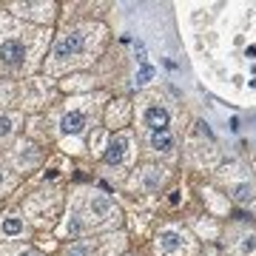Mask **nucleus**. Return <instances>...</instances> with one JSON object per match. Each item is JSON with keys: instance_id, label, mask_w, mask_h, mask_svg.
<instances>
[{"instance_id": "nucleus-1", "label": "nucleus", "mask_w": 256, "mask_h": 256, "mask_svg": "<svg viewBox=\"0 0 256 256\" xmlns=\"http://www.w3.org/2000/svg\"><path fill=\"white\" fill-rule=\"evenodd\" d=\"M120 222V208L108 194L97 188H80L72 194L66 216L57 234L68 239H82L88 230H108Z\"/></svg>"}, {"instance_id": "nucleus-2", "label": "nucleus", "mask_w": 256, "mask_h": 256, "mask_svg": "<svg viewBox=\"0 0 256 256\" xmlns=\"http://www.w3.org/2000/svg\"><path fill=\"white\" fill-rule=\"evenodd\" d=\"M48 46V28L18 26L0 18V72H32Z\"/></svg>"}, {"instance_id": "nucleus-3", "label": "nucleus", "mask_w": 256, "mask_h": 256, "mask_svg": "<svg viewBox=\"0 0 256 256\" xmlns=\"http://www.w3.org/2000/svg\"><path fill=\"white\" fill-rule=\"evenodd\" d=\"M102 37H106V28L100 23H77V26L66 28L52 46L46 72L60 74L66 68H80V66L92 63L94 54L102 48Z\"/></svg>"}, {"instance_id": "nucleus-4", "label": "nucleus", "mask_w": 256, "mask_h": 256, "mask_svg": "<svg viewBox=\"0 0 256 256\" xmlns=\"http://www.w3.org/2000/svg\"><path fill=\"white\" fill-rule=\"evenodd\" d=\"M94 108H97V100H88V97H80V100H72L60 111V120H57V128H60V137L63 140H80L88 128L94 126Z\"/></svg>"}, {"instance_id": "nucleus-5", "label": "nucleus", "mask_w": 256, "mask_h": 256, "mask_svg": "<svg viewBox=\"0 0 256 256\" xmlns=\"http://www.w3.org/2000/svg\"><path fill=\"white\" fill-rule=\"evenodd\" d=\"M122 248V234H102V236H82L63 248V256H114Z\"/></svg>"}, {"instance_id": "nucleus-6", "label": "nucleus", "mask_w": 256, "mask_h": 256, "mask_svg": "<svg viewBox=\"0 0 256 256\" xmlns=\"http://www.w3.org/2000/svg\"><path fill=\"white\" fill-rule=\"evenodd\" d=\"M102 162L114 165V168H126V165L134 162V134H131L128 128L117 131V134L108 140V146L102 151Z\"/></svg>"}, {"instance_id": "nucleus-7", "label": "nucleus", "mask_w": 256, "mask_h": 256, "mask_svg": "<svg viewBox=\"0 0 256 256\" xmlns=\"http://www.w3.org/2000/svg\"><path fill=\"white\" fill-rule=\"evenodd\" d=\"M154 248L160 256H182L194 248L191 236L185 234L182 228H174V225H165V228L156 230V239H154Z\"/></svg>"}, {"instance_id": "nucleus-8", "label": "nucleus", "mask_w": 256, "mask_h": 256, "mask_svg": "<svg viewBox=\"0 0 256 256\" xmlns=\"http://www.w3.org/2000/svg\"><path fill=\"white\" fill-rule=\"evenodd\" d=\"M140 126L146 128L148 134H168L171 131V111L165 108L162 102L156 100H146L137 111Z\"/></svg>"}, {"instance_id": "nucleus-9", "label": "nucleus", "mask_w": 256, "mask_h": 256, "mask_svg": "<svg viewBox=\"0 0 256 256\" xmlns=\"http://www.w3.org/2000/svg\"><path fill=\"white\" fill-rule=\"evenodd\" d=\"M9 9L14 18H28L37 23H52L54 18V3H12Z\"/></svg>"}, {"instance_id": "nucleus-10", "label": "nucleus", "mask_w": 256, "mask_h": 256, "mask_svg": "<svg viewBox=\"0 0 256 256\" xmlns=\"http://www.w3.org/2000/svg\"><path fill=\"white\" fill-rule=\"evenodd\" d=\"M28 236V222L23 214H3L0 216V239H26Z\"/></svg>"}, {"instance_id": "nucleus-11", "label": "nucleus", "mask_w": 256, "mask_h": 256, "mask_svg": "<svg viewBox=\"0 0 256 256\" xmlns=\"http://www.w3.org/2000/svg\"><path fill=\"white\" fill-rule=\"evenodd\" d=\"M165 180H168V171H165V168L148 165V168H142V171L134 176V185H137L140 191H146V194H156Z\"/></svg>"}, {"instance_id": "nucleus-12", "label": "nucleus", "mask_w": 256, "mask_h": 256, "mask_svg": "<svg viewBox=\"0 0 256 256\" xmlns=\"http://www.w3.org/2000/svg\"><path fill=\"white\" fill-rule=\"evenodd\" d=\"M148 146H151V151H156V154H174V137H171V131L168 134H148Z\"/></svg>"}, {"instance_id": "nucleus-13", "label": "nucleus", "mask_w": 256, "mask_h": 256, "mask_svg": "<svg viewBox=\"0 0 256 256\" xmlns=\"http://www.w3.org/2000/svg\"><path fill=\"white\" fill-rule=\"evenodd\" d=\"M239 256H256V230H242L236 239Z\"/></svg>"}, {"instance_id": "nucleus-14", "label": "nucleus", "mask_w": 256, "mask_h": 256, "mask_svg": "<svg viewBox=\"0 0 256 256\" xmlns=\"http://www.w3.org/2000/svg\"><path fill=\"white\" fill-rule=\"evenodd\" d=\"M20 114H0V140H9L18 131Z\"/></svg>"}, {"instance_id": "nucleus-15", "label": "nucleus", "mask_w": 256, "mask_h": 256, "mask_svg": "<svg viewBox=\"0 0 256 256\" xmlns=\"http://www.w3.org/2000/svg\"><path fill=\"white\" fill-rule=\"evenodd\" d=\"M230 191H234V200H239V202H250L254 200V185H248V182L234 185Z\"/></svg>"}, {"instance_id": "nucleus-16", "label": "nucleus", "mask_w": 256, "mask_h": 256, "mask_svg": "<svg viewBox=\"0 0 256 256\" xmlns=\"http://www.w3.org/2000/svg\"><path fill=\"white\" fill-rule=\"evenodd\" d=\"M14 182H18V180H14V174H12L9 168H3V165H0V194L12 191V188H14Z\"/></svg>"}, {"instance_id": "nucleus-17", "label": "nucleus", "mask_w": 256, "mask_h": 256, "mask_svg": "<svg viewBox=\"0 0 256 256\" xmlns=\"http://www.w3.org/2000/svg\"><path fill=\"white\" fill-rule=\"evenodd\" d=\"M122 117H126V106H122V102L111 106V111H108V122H111V128H120Z\"/></svg>"}, {"instance_id": "nucleus-18", "label": "nucleus", "mask_w": 256, "mask_h": 256, "mask_svg": "<svg viewBox=\"0 0 256 256\" xmlns=\"http://www.w3.org/2000/svg\"><path fill=\"white\" fill-rule=\"evenodd\" d=\"M12 256H43V254H40V250H34V248H28V245H20Z\"/></svg>"}]
</instances>
